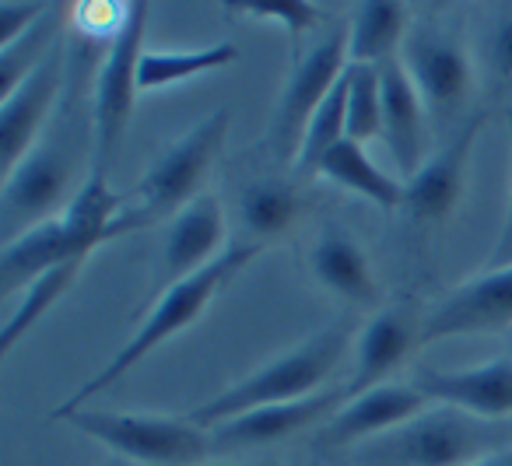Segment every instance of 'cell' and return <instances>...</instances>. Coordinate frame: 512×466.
<instances>
[{
    "label": "cell",
    "mask_w": 512,
    "mask_h": 466,
    "mask_svg": "<svg viewBox=\"0 0 512 466\" xmlns=\"http://www.w3.org/2000/svg\"><path fill=\"white\" fill-rule=\"evenodd\" d=\"M260 253H264L260 246L232 242V246H225V253H221L211 267L197 270L193 277H186V281L172 284L169 291H162V295L155 298V305H151V312L144 316V323L134 330V337H130L127 344H123L120 351H116L113 358H109L106 365H102L99 372L85 382V386L74 389V393L67 396L57 410H53V421H57V417L60 421H67L71 414L85 410V403L92 400V396H99L102 389H109L113 382H120L130 368L141 365V361L148 358L151 351H158L165 340H172L176 333H183L186 326H190L193 319L211 305V298L218 295L232 277H239Z\"/></svg>",
    "instance_id": "obj_1"
},
{
    "label": "cell",
    "mask_w": 512,
    "mask_h": 466,
    "mask_svg": "<svg viewBox=\"0 0 512 466\" xmlns=\"http://www.w3.org/2000/svg\"><path fill=\"white\" fill-rule=\"evenodd\" d=\"M351 337H355V319H330L327 326H320L313 337L295 344L292 351L278 354L274 361L249 372L246 379L221 389L214 400H207L204 407L193 410L190 421L200 424V428H218V424L232 421L239 414H249V410L278 407V403H295L323 393V382L330 379V372L348 354Z\"/></svg>",
    "instance_id": "obj_2"
},
{
    "label": "cell",
    "mask_w": 512,
    "mask_h": 466,
    "mask_svg": "<svg viewBox=\"0 0 512 466\" xmlns=\"http://www.w3.org/2000/svg\"><path fill=\"white\" fill-rule=\"evenodd\" d=\"M123 211V197L109 190L106 176L88 172V179L78 186L74 200L50 221L29 228L18 239L4 242L0 249V295L11 298L15 291H25L46 270L60 267L67 260L92 256L109 235V225Z\"/></svg>",
    "instance_id": "obj_3"
},
{
    "label": "cell",
    "mask_w": 512,
    "mask_h": 466,
    "mask_svg": "<svg viewBox=\"0 0 512 466\" xmlns=\"http://www.w3.org/2000/svg\"><path fill=\"white\" fill-rule=\"evenodd\" d=\"M228 127H232V109H214L197 127L186 130L179 141H172L148 165V172L134 190V204H127L116 214L106 242L130 232H144V228H155L183 214L200 197V186H204L214 158L225 148Z\"/></svg>",
    "instance_id": "obj_4"
},
{
    "label": "cell",
    "mask_w": 512,
    "mask_h": 466,
    "mask_svg": "<svg viewBox=\"0 0 512 466\" xmlns=\"http://www.w3.org/2000/svg\"><path fill=\"white\" fill-rule=\"evenodd\" d=\"M81 148L74 130L50 134L18 162L11 176H4L0 193V239L11 242L29 228L50 221L74 200V179H78Z\"/></svg>",
    "instance_id": "obj_5"
},
{
    "label": "cell",
    "mask_w": 512,
    "mask_h": 466,
    "mask_svg": "<svg viewBox=\"0 0 512 466\" xmlns=\"http://www.w3.org/2000/svg\"><path fill=\"white\" fill-rule=\"evenodd\" d=\"M351 53H348V25H334L316 46H309L306 57L295 60L292 74H288L285 88H281L278 102H274L271 123H267L264 148L274 162L295 165L313 116L334 92L341 74L348 71Z\"/></svg>",
    "instance_id": "obj_6"
},
{
    "label": "cell",
    "mask_w": 512,
    "mask_h": 466,
    "mask_svg": "<svg viewBox=\"0 0 512 466\" xmlns=\"http://www.w3.org/2000/svg\"><path fill=\"white\" fill-rule=\"evenodd\" d=\"M67 421L116 456L148 466H197L211 452V431L190 417L123 414V410H78Z\"/></svg>",
    "instance_id": "obj_7"
},
{
    "label": "cell",
    "mask_w": 512,
    "mask_h": 466,
    "mask_svg": "<svg viewBox=\"0 0 512 466\" xmlns=\"http://www.w3.org/2000/svg\"><path fill=\"white\" fill-rule=\"evenodd\" d=\"M144 29H148V4H134L130 22L113 43L106 46L99 71H95L92 88V169L95 176H106L116 165V155L127 137L130 116H134V99L141 95L137 88V67L144 57Z\"/></svg>",
    "instance_id": "obj_8"
},
{
    "label": "cell",
    "mask_w": 512,
    "mask_h": 466,
    "mask_svg": "<svg viewBox=\"0 0 512 466\" xmlns=\"http://www.w3.org/2000/svg\"><path fill=\"white\" fill-rule=\"evenodd\" d=\"M491 445L481 417L439 403L362 449L365 466H474Z\"/></svg>",
    "instance_id": "obj_9"
},
{
    "label": "cell",
    "mask_w": 512,
    "mask_h": 466,
    "mask_svg": "<svg viewBox=\"0 0 512 466\" xmlns=\"http://www.w3.org/2000/svg\"><path fill=\"white\" fill-rule=\"evenodd\" d=\"M400 64L411 74L421 102L435 123H453L474 95V67L463 43L435 22L411 25L400 50Z\"/></svg>",
    "instance_id": "obj_10"
},
{
    "label": "cell",
    "mask_w": 512,
    "mask_h": 466,
    "mask_svg": "<svg viewBox=\"0 0 512 466\" xmlns=\"http://www.w3.org/2000/svg\"><path fill=\"white\" fill-rule=\"evenodd\" d=\"M512 330V267H498L453 288L421 323V344Z\"/></svg>",
    "instance_id": "obj_11"
},
{
    "label": "cell",
    "mask_w": 512,
    "mask_h": 466,
    "mask_svg": "<svg viewBox=\"0 0 512 466\" xmlns=\"http://www.w3.org/2000/svg\"><path fill=\"white\" fill-rule=\"evenodd\" d=\"M484 120H488L484 109L467 113L460 130L404 183V211L414 221L439 225V221H446L456 211V204L463 197V176H467L470 151H474V141L481 134Z\"/></svg>",
    "instance_id": "obj_12"
},
{
    "label": "cell",
    "mask_w": 512,
    "mask_h": 466,
    "mask_svg": "<svg viewBox=\"0 0 512 466\" xmlns=\"http://www.w3.org/2000/svg\"><path fill=\"white\" fill-rule=\"evenodd\" d=\"M425 410H428V396L414 382L411 386L407 382H383V386L369 389V393H358L351 400H344V407L313 435V449L334 452L351 442H362V438L386 435V431L414 421Z\"/></svg>",
    "instance_id": "obj_13"
},
{
    "label": "cell",
    "mask_w": 512,
    "mask_h": 466,
    "mask_svg": "<svg viewBox=\"0 0 512 466\" xmlns=\"http://www.w3.org/2000/svg\"><path fill=\"white\" fill-rule=\"evenodd\" d=\"M64 85V43L22 81L15 95L0 102V169L4 176L18 169L25 155L43 141V123Z\"/></svg>",
    "instance_id": "obj_14"
},
{
    "label": "cell",
    "mask_w": 512,
    "mask_h": 466,
    "mask_svg": "<svg viewBox=\"0 0 512 466\" xmlns=\"http://www.w3.org/2000/svg\"><path fill=\"white\" fill-rule=\"evenodd\" d=\"M348 400V386L323 389L316 396L295 403H278V407H260L239 414L232 421L211 428V452H239V449H260V445L285 442V438L306 431L309 424L334 417Z\"/></svg>",
    "instance_id": "obj_15"
},
{
    "label": "cell",
    "mask_w": 512,
    "mask_h": 466,
    "mask_svg": "<svg viewBox=\"0 0 512 466\" xmlns=\"http://www.w3.org/2000/svg\"><path fill=\"white\" fill-rule=\"evenodd\" d=\"M221 239H225V211H221L218 197L200 193L183 214H176V218L169 221L151 298H158L162 291H169L172 284L193 277L197 270L211 267L221 256L218 253Z\"/></svg>",
    "instance_id": "obj_16"
},
{
    "label": "cell",
    "mask_w": 512,
    "mask_h": 466,
    "mask_svg": "<svg viewBox=\"0 0 512 466\" xmlns=\"http://www.w3.org/2000/svg\"><path fill=\"white\" fill-rule=\"evenodd\" d=\"M414 386L428 403H446L470 417L495 421L512 414V358H495L474 368H418Z\"/></svg>",
    "instance_id": "obj_17"
},
{
    "label": "cell",
    "mask_w": 512,
    "mask_h": 466,
    "mask_svg": "<svg viewBox=\"0 0 512 466\" xmlns=\"http://www.w3.org/2000/svg\"><path fill=\"white\" fill-rule=\"evenodd\" d=\"M421 323L425 319L418 316L414 302H393L365 323L355 351V372L344 382L348 386V400L383 386L386 375L411 354V347L421 344Z\"/></svg>",
    "instance_id": "obj_18"
},
{
    "label": "cell",
    "mask_w": 512,
    "mask_h": 466,
    "mask_svg": "<svg viewBox=\"0 0 512 466\" xmlns=\"http://www.w3.org/2000/svg\"><path fill=\"white\" fill-rule=\"evenodd\" d=\"M379 85H383V141L407 183L421 169V144H425L421 130H425L428 109L400 57L379 64Z\"/></svg>",
    "instance_id": "obj_19"
},
{
    "label": "cell",
    "mask_w": 512,
    "mask_h": 466,
    "mask_svg": "<svg viewBox=\"0 0 512 466\" xmlns=\"http://www.w3.org/2000/svg\"><path fill=\"white\" fill-rule=\"evenodd\" d=\"M309 270L327 291L351 305H372L379 298V284L369 256L344 228L323 225L309 253Z\"/></svg>",
    "instance_id": "obj_20"
},
{
    "label": "cell",
    "mask_w": 512,
    "mask_h": 466,
    "mask_svg": "<svg viewBox=\"0 0 512 466\" xmlns=\"http://www.w3.org/2000/svg\"><path fill=\"white\" fill-rule=\"evenodd\" d=\"M302 218V190L299 183L281 176H264L242 186L239 193V225L249 246L267 249L274 239L288 235Z\"/></svg>",
    "instance_id": "obj_21"
},
{
    "label": "cell",
    "mask_w": 512,
    "mask_h": 466,
    "mask_svg": "<svg viewBox=\"0 0 512 466\" xmlns=\"http://www.w3.org/2000/svg\"><path fill=\"white\" fill-rule=\"evenodd\" d=\"M411 32L407 8L397 0H369L358 4L348 22V53L351 64H386L404 50V39Z\"/></svg>",
    "instance_id": "obj_22"
},
{
    "label": "cell",
    "mask_w": 512,
    "mask_h": 466,
    "mask_svg": "<svg viewBox=\"0 0 512 466\" xmlns=\"http://www.w3.org/2000/svg\"><path fill=\"white\" fill-rule=\"evenodd\" d=\"M316 176H323V179H330V183L344 186V190L358 193V197L372 200L379 211H397V207H404V183L393 179L390 172L379 169L369 158V151H365V144H355V141H348V137L323 158Z\"/></svg>",
    "instance_id": "obj_23"
},
{
    "label": "cell",
    "mask_w": 512,
    "mask_h": 466,
    "mask_svg": "<svg viewBox=\"0 0 512 466\" xmlns=\"http://www.w3.org/2000/svg\"><path fill=\"white\" fill-rule=\"evenodd\" d=\"M239 50L232 43H211V46H197V50H144L141 67H137V88L144 92H158V88L169 85H183L190 78H204L214 74L221 67L235 64Z\"/></svg>",
    "instance_id": "obj_24"
},
{
    "label": "cell",
    "mask_w": 512,
    "mask_h": 466,
    "mask_svg": "<svg viewBox=\"0 0 512 466\" xmlns=\"http://www.w3.org/2000/svg\"><path fill=\"white\" fill-rule=\"evenodd\" d=\"M85 260L88 256H81V260H67V263H60V267L46 270L43 277H36V281L18 295L15 309L8 312V319H4V326H0V354L15 351L18 340H22L25 333H29L32 326H36L39 319H43L46 312H50L53 305L67 295V288L78 281V270L85 267Z\"/></svg>",
    "instance_id": "obj_25"
},
{
    "label": "cell",
    "mask_w": 512,
    "mask_h": 466,
    "mask_svg": "<svg viewBox=\"0 0 512 466\" xmlns=\"http://www.w3.org/2000/svg\"><path fill=\"white\" fill-rule=\"evenodd\" d=\"M60 11L50 4L43 18L36 22V29L25 32L18 43H11L8 50H0V102L15 95L22 88V81L50 57L53 50L60 46Z\"/></svg>",
    "instance_id": "obj_26"
},
{
    "label": "cell",
    "mask_w": 512,
    "mask_h": 466,
    "mask_svg": "<svg viewBox=\"0 0 512 466\" xmlns=\"http://www.w3.org/2000/svg\"><path fill=\"white\" fill-rule=\"evenodd\" d=\"M383 137V85L379 67L348 64V141L369 144Z\"/></svg>",
    "instance_id": "obj_27"
},
{
    "label": "cell",
    "mask_w": 512,
    "mask_h": 466,
    "mask_svg": "<svg viewBox=\"0 0 512 466\" xmlns=\"http://www.w3.org/2000/svg\"><path fill=\"white\" fill-rule=\"evenodd\" d=\"M232 11H242L253 22H271L288 32V46H292V64L306 57L302 50V36L320 25V8L306 4V0H246V4H228Z\"/></svg>",
    "instance_id": "obj_28"
},
{
    "label": "cell",
    "mask_w": 512,
    "mask_h": 466,
    "mask_svg": "<svg viewBox=\"0 0 512 466\" xmlns=\"http://www.w3.org/2000/svg\"><path fill=\"white\" fill-rule=\"evenodd\" d=\"M130 11H134V4H106V0H92V4H78V8H74L71 22L78 25L81 36H85L88 43H99V39L113 43V39L127 29Z\"/></svg>",
    "instance_id": "obj_29"
},
{
    "label": "cell",
    "mask_w": 512,
    "mask_h": 466,
    "mask_svg": "<svg viewBox=\"0 0 512 466\" xmlns=\"http://www.w3.org/2000/svg\"><path fill=\"white\" fill-rule=\"evenodd\" d=\"M488 64L495 74L498 88L505 92V99L512 102V8L502 11V18L495 22L488 36Z\"/></svg>",
    "instance_id": "obj_30"
},
{
    "label": "cell",
    "mask_w": 512,
    "mask_h": 466,
    "mask_svg": "<svg viewBox=\"0 0 512 466\" xmlns=\"http://www.w3.org/2000/svg\"><path fill=\"white\" fill-rule=\"evenodd\" d=\"M46 11H50V4H15V0H4L0 4V50H8L25 32L36 29V22Z\"/></svg>",
    "instance_id": "obj_31"
},
{
    "label": "cell",
    "mask_w": 512,
    "mask_h": 466,
    "mask_svg": "<svg viewBox=\"0 0 512 466\" xmlns=\"http://www.w3.org/2000/svg\"><path fill=\"white\" fill-rule=\"evenodd\" d=\"M505 127H509V155H512V102L505 106ZM512 267V190H509V207H505L502 228H498V239L488 253V270Z\"/></svg>",
    "instance_id": "obj_32"
},
{
    "label": "cell",
    "mask_w": 512,
    "mask_h": 466,
    "mask_svg": "<svg viewBox=\"0 0 512 466\" xmlns=\"http://www.w3.org/2000/svg\"><path fill=\"white\" fill-rule=\"evenodd\" d=\"M474 466H512V445H509V449H502V452H491V456L477 459Z\"/></svg>",
    "instance_id": "obj_33"
}]
</instances>
